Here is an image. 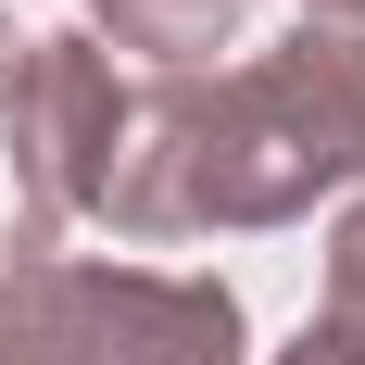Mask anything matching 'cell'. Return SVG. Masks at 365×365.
Segmentation results:
<instances>
[{
    "instance_id": "1",
    "label": "cell",
    "mask_w": 365,
    "mask_h": 365,
    "mask_svg": "<svg viewBox=\"0 0 365 365\" xmlns=\"http://www.w3.org/2000/svg\"><path fill=\"white\" fill-rule=\"evenodd\" d=\"M328 189H365V38L290 26L227 76H151L126 88V139L101 177V227L139 252L215 240V227H290Z\"/></svg>"
},
{
    "instance_id": "2",
    "label": "cell",
    "mask_w": 365,
    "mask_h": 365,
    "mask_svg": "<svg viewBox=\"0 0 365 365\" xmlns=\"http://www.w3.org/2000/svg\"><path fill=\"white\" fill-rule=\"evenodd\" d=\"M13 189H26V215H13V252H63L76 215H101V177H113V139H126V76L88 26L63 38H26V63H13Z\"/></svg>"
},
{
    "instance_id": "3",
    "label": "cell",
    "mask_w": 365,
    "mask_h": 365,
    "mask_svg": "<svg viewBox=\"0 0 365 365\" xmlns=\"http://www.w3.org/2000/svg\"><path fill=\"white\" fill-rule=\"evenodd\" d=\"M101 365H240V290L177 264H88Z\"/></svg>"
},
{
    "instance_id": "4",
    "label": "cell",
    "mask_w": 365,
    "mask_h": 365,
    "mask_svg": "<svg viewBox=\"0 0 365 365\" xmlns=\"http://www.w3.org/2000/svg\"><path fill=\"white\" fill-rule=\"evenodd\" d=\"M0 365H101L76 252H13V277H0Z\"/></svg>"
},
{
    "instance_id": "5",
    "label": "cell",
    "mask_w": 365,
    "mask_h": 365,
    "mask_svg": "<svg viewBox=\"0 0 365 365\" xmlns=\"http://www.w3.org/2000/svg\"><path fill=\"white\" fill-rule=\"evenodd\" d=\"M240 0H88V38L113 51H151L164 76H202V51H227Z\"/></svg>"
},
{
    "instance_id": "6",
    "label": "cell",
    "mask_w": 365,
    "mask_h": 365,
    "mask_svg": "<svg viewBox=\"0 0 365 365\" xmlns=\"http://www.w3.org/2000/svg\"><path fill=\"white\" fill-rule=\"evenodd\" d=\"M315 328L365 353V202H353V215L328 227V315H315Z\"/></svg>"
},
{
    "instance_id": "7",
    "label": "cell",
    "mask_w": 365,
    "mask_h": 365,
    "mask_svg": "<svg viewBox=\"0 0 365 365\" xmlns=\"http://www.w3.org/2000/svg\"><path fill=\"white\" fill-rule=\"evenodd\" d=\"M277 365H365V353H353V340H328V328H302V340H290Z\"/></svg>"
},
{
    "instance_id": "8",
    "label": "cell",
    "mask_w": 365,
    "mask_h": 365,
    "mask_svg": "<svg viewBox=\"0 0 365 365\" xmlns=\"http://www.w3.org/2000/svg\"><path fill=\"white\" fill-rule=\"evenodd\" d=\"M302 26H353L365 38V0H302Z\"/></svg>"
},
{
    "instance_id": "9",
    "label": "cell",
    "mask_w": 365,
    "mask_h": 365,
    "mask_svg": "<svg viewBox=\"0 0 365 365\" xmlns=\"http://www.w3.org/2000/svg\"><path fill=\"white\" fill-rule=\"evenodd\" d=\"M13 63H26V26L0 13V101H13Z\"/></svg>"
}]
</instances>
